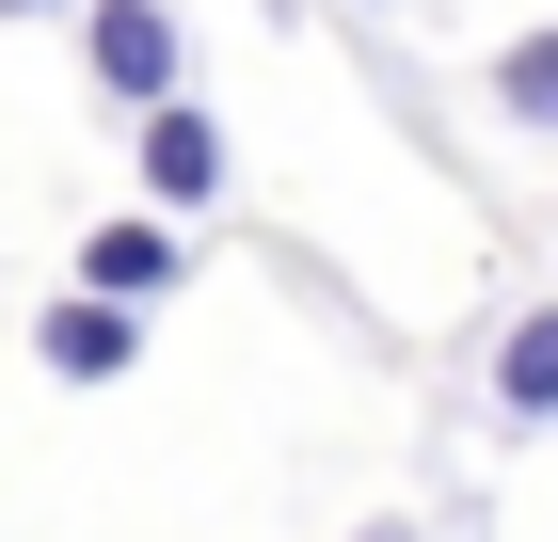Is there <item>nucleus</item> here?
I'll use <instances>...</instances> for the list:
<instances>
[{"mask_svg": "<svg viewBox=\"0 0 558 542\" xmlns=\"http://www.w3.org/2000/svg\"><path fill=\"white\" fill-rule=\"evenodd\" d=\"M81 64L112 112H160L175 81H192V48H175V0H81Z\"/></svg>", "mask_w": 558, "mask_h": 542, "instance_id": "obj_1", "label": "nucleus"}, {"mask_svg": "<svg viewBox=\"0 0 558 542\" xmlns=\"http://www.w3.org/2000/svg\"><path fill=\"white\" fill-rule=\"evenodd\" d=\"M223 176H240V144H223V112H192V96H160L144 112V144H129V192L160 224H192V208H223Z\"/></svg>", "mask_w": 558, "mask_h": 542, "instance_id": "obj_2", "label": "nucleus"}, {"mask_svg": "<svg viewBox=\"0 0 558 542\" xmlns=\"http://www.w3.org/2000/svg\"><path fill=\"white\" fill-rule=\"evenodd\" d=\"M478 415L511 431V447H543V431H558V303H511V320H495V368H478Z\"/></svg>", "mask_w": 558, "mask_h": 542, "instance_id": "obj_3", "label": "nucleus"}, {"mask_svg": "<svg viewBox=\"0 0 558 542\" xmlns=\"http://www.w3.org/2000/svg\"><path fill=\"white\" fill-rule=\"evenodd\" d=\"M81 288L144 320V303H175V288H192V240H175L160 208H112V224H81Z\"/></svg>", "mask_w": 558, "mask_h": 542, "instance_id": "obj_4", "label": "nucleus"}, {"mask_svg": "<svg viewBox=\"0 0 558 542\" xmlns=\"http://www.w3.org/2000/svg\"><path fill=\"white\" fill-rule=\"evenodd\" d=\"M33 368H48V383H129V368H144V320L96 303V288H64V303L33 320Z\"/></svg>", "mask_w": 558, "mask_h": 542, "instance_id": "obj_5", "label": "nucleus"}, {"mask_svg": "<svg viewBox=\"0 0 558 542\" xmlns=\"http://www.w3.org/2000/svg\"><path fill=\"white\" fill-rule=\"evenodd\" d=\"M478 81H495V112H511V128H543V144H558V16H543V33H511Z\"/></svg>", "mask_w": 558, "mask_h": 542, "instance_id": "obj_6", "label": "nucleus"}, {"mask_svg": "<svg viewBox=\"0 0 558 542\" xmlns=\"http://www.w3.org/2000/svg\"><path fill=\"white\" fill-rule=\"evenodd\" d=\"M351 542H430V527H415V510H367V527H351Z\"/></svg>", "mask_w": 558, "mask_h": 542, "instance_id": "obj_7", "label": "nucleus"}, {"mask_svg": "<svg viewBox=\"0 0 558 542\" xmlns=\"http://www.w3.org/2000/svg\"><path fill=\"white\" fill-rule=\"evenodd\" d=\"M0 16H81V0H0Z\"/></svg>", "mask_w": 558, "mask_h": 542, "instance_id": "obj_8", "label": "nucleus"}]
</instances>
